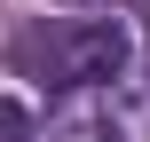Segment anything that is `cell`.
I'll return each instance as SVG.
<instances>
[{"label": "cell", "instance_id": "1", "mask_svg": "<svg viewBox=\"0 0 150 142\" xmlns=\"http://www.w3.org/2000/svg\"><path fill=\"white\" fill-rule=\"evenodd\" d=\"M134 63V32L119 16H79V24H47L16 40V71L47 79V87H111Z\"/></svg>", "mask_w": 150, "mask_h": 142}, {"label": "cell", "instance_id": "2", "mask_svg": "<svg viewBox=\"0 0 150 142\" xmlns=\"http://www.w3.org/2000/svg\"><path fill=\"white\" fill-rule=\"evenodd\" d=\"M32 134V111H24V103H8V95H0V142H24Z\"/></svg>", "mask_w": 150, "mask_h": 142}]
</instances>
